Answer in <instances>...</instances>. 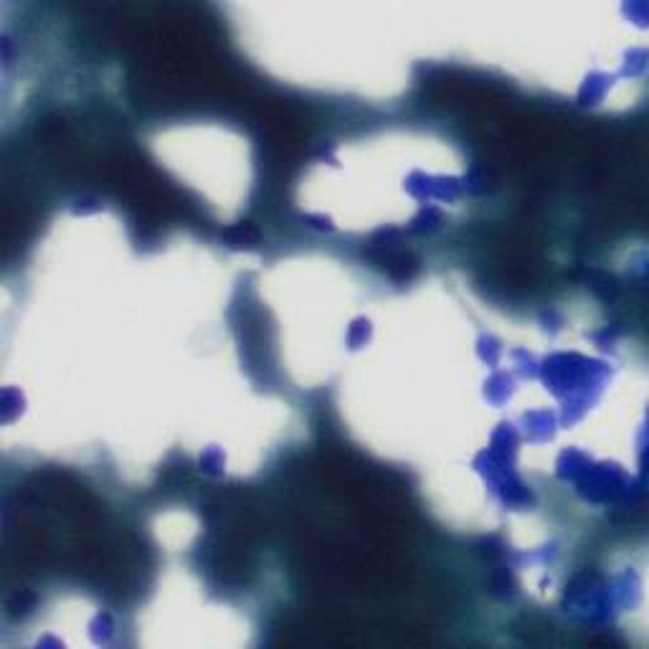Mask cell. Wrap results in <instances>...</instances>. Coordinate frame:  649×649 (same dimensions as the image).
<instances>
[{"label": "cell", "instance_id": "3", "mask_svg": "<svg viewBox=\"0 0 649 649\" xmlns=\"http://www.w3.org/2000/svg\"><path fill=\"white\" fill-rule=\"evenodd\" d=\"M34 603H36L34 594H28V591H15L13 596L8 599V611H11V614H20V611L31 609Z\"/></svg>", "mask_w": 649, "mask_h": 649}, {"label": "cell", "instance_id": "2", "mask_svg": "<svg viewBox=\"0 0 649 649\" xmlns=\"http://www.w3.org/2000/svg\"><path fill=\"white\" fill-rule=\"evenodd\" d=\"M583 279H586V285L591 287V289L596 292V294H601L603 299H609L616 294V285L614 279L606 277V274L601 272H594V269H589V272H583Z\"/></svg>", "mask_w": 649, "mask_h": 649}, {"label": "cell", "instance_id": "1", "mask_svg": "<svg viewBox=\"0 0 649 649\" xmlns=\"http://www.w3.org/2000/svg\"><path fill=\"white\" fill-rule=\"evenodd\" d=\"M224 239L231 246H257L261 236H259V228L252 221H239V224H233L231 228H226Z\"/></svg>", "mask_w": 649, "mask_h": 649}]
</instances>
